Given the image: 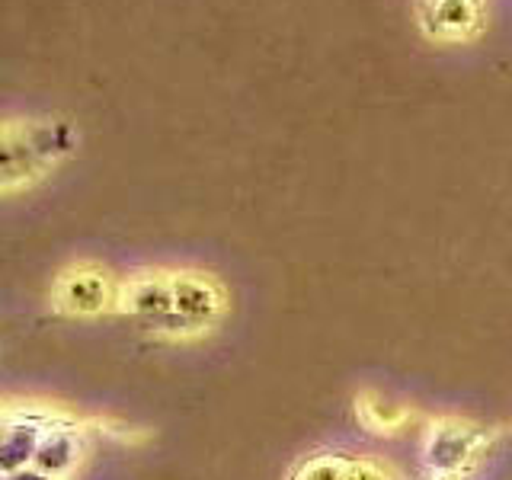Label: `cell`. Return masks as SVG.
Listing matches in <instances>:
<instances>
[{"label": "cell", "mask_w": 512, "mask_h": 480, "mask_svg": "<svg viewBox=\"0 0 512 480\" xmlns=\"http://www.w3.org/2000/svg\"><path fill=\"white\" fill-rule=\"evenodd\" d=\"M116 314L160 340H202L231 314V292L208 269H141L122 279Z\"/></svg>", "instance_id": "1"}, {"label": "cell", "mask_w": 512, "mask_h": 480, "mask_svg": "<svg viewBox=\"0 0 512 480\" xmlns=\"http://www.w3.org/2000/svg\"><path fill=\"white\" fill-rule=\"evenodd\" d=\"M77 151V128L64 119L0 122V196L45 180Z\"/></svg>", "instance_id": "2"}, {"label": "cell", "mask_w": 512, "mask_h": 480, "mask_svg": "<svg viewBox=\"0 0 512 480\" xmlns=\"http://www.w3.org/2000/svg\"><path fill=\"white\" fill-rule=\"evenodd\" d=\"M490 426L468 420V416H432L423 429V464L432 477H464L474 464L490 452Z\"/></svg>", "instance_id": "3"}, {"label": "cell", "mask_w": 512, "mask_h": 480, "mask_svg": "<svg viewBox=\"0 0 512 480\" xmlns=\"http://www.w3.org/2000/svg\"><path fill=\"white\" fill-rule=\"evenodd\" d=\"M122 279L100 263H74L58 272L52 285V311L74 320H93L119 311Z\"/></svg>", "instance_id": "4"}, {"label": "cell", "mask_w": 512, "mask_h": 480, "mask_svg": "<svg viewBox=\"0 0 512 480\" xmlns=\"http://www.w3.org/2000/svg\"><path fill=\"white\" fill-rule=\"evenodd\" d=\"M288 480H397V471L375 455H356L346 448H320L304 455Z\"/></svg>", "instance_id": "5"}, {"label": "cell", "mask_w": 512, "mask_h": 480, "mask_svg": "<svg viewBox=\"0 0 512 480\" xmlns=\"http://www.w3.org/2000/svg\"><path fill=\"white\" fill-rule=\"evenodd\" d=\"M55 420L58 416L45 410H26V407L10 410V423L4 429V436H0V471L16 474L23 468H32L45 429Z\"/></svg>", "instance_id": "6"}, {"label": "cell", "mask_w": 512, "mask_h": 480, "mask_svg": "<svg viewBox=\"0 0 512 480\" xmlns=\"http://www.w3.org/2000/svg\"><path fill=\"white\" fill-rule=\"evenodd\" d=\"M420 29L436 42H464L484 26V0H420Z\"/></svg>", "instance_id": "7"}, {"label": "cell", "mask_w": 512, "mask_h": 480, "mask_svg": "<svg viewBox=\"0 0 512 480\" xmlns=\"http://www.w3.org/2000/svg\"><path fill=\"white\" fill-rule=\"evenodd\" d=\"M84 455H87L84 429H80L77 423H68V420H55L45 429L32 468L48 474V477H55V480H68L80 468Z\"/></svg>", "instance_id": "8"}, {"label": "cell", "mask_w": 512, "mask_h": 480, "mask_svg": "<svg viewBox=\"0 0 512 480\" xmlns=\"http://www.w3.org/2000/svg\"><path fill=\"white\" fill-rule=\"evenodd\" d=\"M356 420L375 436H400L413 423V407L378 388H365L356 394Z\"/></svg>", "instance_id": "9"}, {"label": "cell", "mask_w": 512, "mask_h": 480, "mask_svg": "<svg viewBox=\"0 0 512 480\" xmlns=\"http://www.w3.org/2000/svg\"><path fill=\"white\" fill-rule=\"evenodd\" d=\"M7 480H55V477H48L36 468H23V471H16V474H7Z\"/></svg>", "instance_id": "10"}, {"label": "cell", "mask_w": 512, "mask_h": 480, "mask_svg": "<svg viewBox=\"0 0 512 480\" xmlns=\"http://www.w3.org/2000/svg\"><path fill=\"white\" fill-rule=\"evenodd\" d=\"M7 423H10V410H4V407H0V436H4Z\"/></svg>", "instance_id": "11"}, {"label": "cell", "mask_w": 512, "mask_h": 480, "mask_svg": "<svg viewBox=\"0 0 512 480\" xmlns=\"http://www.w3.org/2000/svg\"><path fill=\"white\" fill-rule=\"evenodd\" d=\"M432 480H468V474L464 477H432Z\"/></svg>", "instance_id": "12"}, {"label": "cell", "mask_w": 512, "mask_h": 480, "mask_svg": "<svg viewBox=\"0 0 512 480\" xmlns=\"http://www.w3.org/2000/svg\"><path fill=\"white\" fill-rule=\"evenodd\" d=\"M0 480H7V474H4V471H0Z\"/></svg>", "instance_id": "13"}]
</instances>
